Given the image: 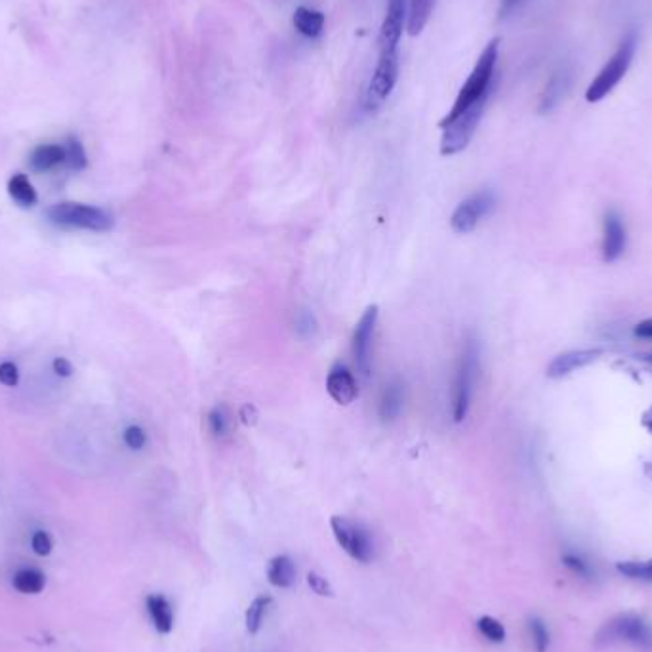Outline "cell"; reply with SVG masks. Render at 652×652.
<instances>
[{
	"mask_svg": "<svg viewBox=\"0 0 652 652\" xmlns=\"http://www.w3.org/2000/svg\"><path fill=\"white\" fill-rule=\"evenodd\" d=\"M435 6V0H408V16H406V29L408 35L416 36L428 25L431 12Z\"/></svg>",
	"mask_w": 652,
	"mask_h": 652,
	"instance_id": "20",
	"label": "cell"
},
{
	"mask_svg": "<svg viewBox=\"0 0 652 652\" xmlns=\"http://www.w3.org/2000/svg\"><path fill=\"white\" fill-rule=\"evenodd\" d=\"M207 424L210 433L217 439H224L225 435L229 433V428H232V421H229V412L225 406H214L212 411L208 412Z\"/></svg>",
	"mask_w": 652,
	"mask_h": 652,
	"instance_id": "27",
	"label": "cell"
},
{
	"mask_svg": "<svg viewBox=\"0 0 652 652\" xmlns=\"http://www.w3.org/2000/svg\"><path fill=\"white\" fill-rule=\"evenodd\" d=\"M124 443L128 444V449H132V451L144 449L145 443H147L145 431L139 426H130L124 431Z\"/></svg>",
	"mask_w": 652,
	"mask_h": 652,
	"instance_id": "32",
	"label": "cell"
},
{
	"mask_svg": "<svg viewBox=\"0 0 652 652\" xmlns=\"http://www.w3.org/2000/svg\"><path fill=\"white\" fill-rule=\"evenodd\" d=\"M54 373L61 378H69L73 374V365L69 359H66V357H58V359H54Z\"/></svg>",
	"mask_w": 652,
	"mask_h": 652,
	"instance_id": "36",
	"label": "cell"
},
{
	"mask_svg": "<svg viewBox=\"0 0 652 652\" xmlns=\"http://www.w3.org/2000/svg\"><path fill=\"white\" fill-rule=\"evenodd\" d=\"M326 389L330 393V397L334 399L338 405H343V406L351 405L357 397V393H359L353 374L342 365H336L328 373Z\"/></svg>",
	"mask_w": 652,
	"mask_h": 652,
	"instance_id": "13",
	"label": "cell"
},
{
	"mask_svg": "<svg viewBox=\"0 0 652 652\" xmlns=\"http://www.w3.org/2000/svg\"><path fill=\"white\" fill-rule=\"evenodd\" d=\"M519 4H521V0H502V3H500V18L504 20V18L514 14V12L519 8Z\"/></svg>",
	"mask_w": 652,
	"mask_h": 652,
	"instance_id": "38",
	"label": "cell"
},
{
	"mask_svg": "<svg viewBox=\"0 0 652 652\" xmlns=\"http://www.w3.org/2000/svg\"><path fill=\"white\" fill-rule=\"evenodd\" d=\"M330 529H332V534H334L336 542L340 544V547L353 561L366 565V562L374 559V538H373V534L368 532V529L361 525V522H355L348 517L334 515L330 519Z\"/></svg>",
	"mask_w": 652,
	"mask_h": 652,
	"instance_id": "7",
	"label": "cell"
},
{
	"mask_svg": "<svg viewBox=\"0 0 652 652\" xmlns=\"http://www.w3.org/2000/svg\"><path fill=\"white\" fill-rule=\"evenodd\" d=\"M240 418H242V421H245V424H247V426L254 424V421H255V408H254V406H250V405H247V406H242V411H240Z\"/></svg>",
	"mask_w": 652,
	"mask_h": 652,
	"instance_id": "39",
	"label": "cell"
},
{
	"mask_svg": "<svg viewBox=\"0 0 652 652\" xmlns=\"http://www.w3.org/2000/svg\"><path fill=\"white\" fill-rule=\"evenodd\" d=\"M562 565H565L567 569H570L572 572H577L578 577H584V578H587L592 574L590 565H587V562L578 555H570V554L562 555Z\"/></svg>",
	"mask_w": 652,
	"mask_h": 652,
	"instance_id": "33",
	"label": "cell"
},
{
	"mask_svg": "<svg viewBox=\"0 0 652 652\" xmlns=\"http://www.w3.org/2000/svg\"><path fill=\"white\" fill-rule=\"evenodd\" d=\"M46 217L54 225L71 227V229H86V232L104 233L113 227V216L98 207L81 202H58L46 210Z\"/></svg>",
	"mask_w": 652,
	"mask_h": 652,
	"instance_id": "4",
	"label": "cell"
},
{
	"mask_svg": "<svg viewBox=\"0 0 652 652\" xmlns=\"http://www.w3.org/2000/svg\"><path fill=\"white\" fill-rule=\"evenodd\" d=\"M405 405V388L399 380H391L386 388H383L381 399H380V418L383 421H391L399 418Z\"/></svg>",
	"mask_w": 652,
	"mask_h": 652,
	"instance_id": "16",
	"label": "cell"
},
{
	"mask_svg": "<svg viewBox=\"0 0 652 652\" xmlns=\"http://www.w3.org/2000/svg\"><path fill=\"white\" fill-rule=\"evenodd\" d=\"M8 195L14 199L20 207L23 208H31L36 204L38 197L36 191L33 187V184L29 182V177L25 174H14L10 177L8 182Z\"/></svg>",
	"mask_w": 652,
	"mask_h": 652,
	"instance_id": "21",
	"label": "cell"
},
{
	"mask_svg": "<svg viewBox=\"0 0 652 652\" xmlns=\"http://www.w3.org/2000/svg\"><path fill=\"white\" fill-rule=\"evenodd\" d=\"M477 373H479V345L475 340L471 338L466 342V348L462 355H460L454 381H452L451 403H452V418L456 424L464 421L469 412L473 386H475Z\"/></svg>",
	"mask_w": 652,
	"mask_h": 652,
	"instance_id": "3",
	"label": "cell"
},
{
	"mask_svg": "<svg viewBox=\"0 0 652 652\" xmlns=\"http://www.w3.org/2000/svg\"><path fill=\"white\" fill-rule=\"evenodd\" d=\"M603 353L601 350H574V351H567L557 355L555 359L549 363L546 374L547 378H565L569 374H572L574 370L584 368L590 363L597 361L599 355Z\"/></svg>",
	"mask_w": 652,
	"mask_h": 652,
	"instance_id": "12",
	"label": "cell"
},
{
	"mask_svg": "<svg viewBox=\"0 0 652 652\" xmlns=\"http://www.w3.org/2000/svg\"><path fill=\"white\" fill-rule=\"evenodd\" d=\"M617 570L632 580L652 582V559L648 561H620Z\"/></svg>",
	"mask_w": 652,
	"mask_h": 652,
	"instance_id": "25",
	"label": "cell"
},
{
	"mask_svg": "<svg viewBox=\"0 0 652 652\" xmlns=\"http://www.w3.org/2000/svg\"><path fill=\"white\" fill-rule=\"evenodd\" d=\"M46 577L38 569H21L14 577V587L20 593L36 595L44 590Z\"/></svg>",
	"mask_w": 652,
	"mask_h": 652,
	"instance_id": "23",
	"label": "cell"
},
{
	"mask_svg": "<svg viewBox=\"0 0 652 652\" xmlns=\"http://www.w3.org/2000/svg\"><path fill=\"white\" fill-rule=\"evenodd\" d=\"M145 607L147 615L153 622V628L162 635L170 633L174 628V609L170 605V601L161 593H151L145 599Z\"/></svg>",
	"mask_w": 652,
	"mask_h": 652,
	"instance_id": "15",
	"label": "cell"
},
{
	"mask_svg": "<svg viewBox=\"0 0 652 652\" xmlns=\"http://www.w3.org/2000/svg\"><path fill=\"white\" fill-rule=\"evenodd\" d=\"M567 86H569V75H567V71L561 69V71L554 73V76H552V79H549V82L546 86V90L542 94L540 111L542 113L552 111L559 104L561 98L565 96Z\"/></svg>",
	"mask_w": 652,
	"mask_h": 652,
	"instance_id": "22",
	"label": "cell"
},
{
	"mask_svg": "<svg viewBox=\"0 0 652 652\" xmlns=\"http://www.w3.org/2000/svg\"><path fill=\"white\" fill-rule=\"evenodd\" d=\"M399 79V50H378V63L368 84L366 106L378 107L386 101Z\"/></svg>",
	"mask_w": 652,
	"mask_h": 652,
	"instance_id": "8",
	"label": "cell"
},
{
	"mask_svg": "<svg viewBox=\"0 0 652 652\" xmlns=\"http://www.w3.org/2000/svg\"><path fill=\"white\" fill-rule=\"evenodd\" d=\"M625 250V227L622 217L617 212H609L605 216L603 227V260L617 262Z\"/></svg>",
	"mask_w": 652,
	"mask_h": 652,
	"instance_id": "14",
	"label": "cell"
},
{
	"mask_svg": "<svg viewBox=\"0 0 652 652\" xmlns=\"http://www.w3.org/2000/svg\"><path fill=\"white\" fill-rule=\"evenodd\" d=\"M595 643L599 647L628 643L643 650H652V628L641 617L620 615L603 624V628L595 635Z\"/></svg>",
	"mask_w": 652,
	"mask_h": 652,
	"instance_id": "5",
	"label": "cell"
},
{
	"mask_svg": "<svg viewBox=\"0 0 652 652\" xmlns=\"http://www.w3.org/2000/svg\"><path fill=\"white\" fill-rule=\"evenodd\" d=\"M31 547H33V552H35L36 555H41V557L50 555V554H52V547H54L52 536H50V534H48V532H44V530L35 532V534H33V538H31Z\"/></svg>",
	"mask_w": 652,
	"mask_h": 652,
	"instance_id": "30",
	"label": "cell"
},
{
	"mask_svg": "<svg viewBox=\"0 0 652 652\" xmlns=\"http://www.w3.org/2000/svg\"><path fill=\"white\" fill-rule=\"evenodd\" d=\"M33 170L36 172H46L52 170L56 166L66 162V147L58 145V144H46V145H38L29 159Z\"/></svg>",
	"mask_w": 652,
	"mask_h": 652,
	"instance_id": "18",
	"label": "cell"
},
{
	"mask_svg": "<svg viewBox=\"0 0 652 652\" xmlns=\"http://www.w3.org/2000/svg\"><path fill=\"white\" fill-rule=\"evenodd\" d=\"M18 381H20V370L14 363L4 361L0 365V383H3V386L16 388Z\"/></svg>",
	"mask_w": 652,
	"mask_h": 652,
	"instance_id": "34",
	"label": "cell"
},
{
	"mask_svg": "<svg viewBox=\"0 0 652 652\" xmlns=\"http://www.w3.org/2000/svg\"><path fill=\"white\" fill-rule=\"evenodd\" d=\"M292 21H294V27L298 29V33H302L308 38H317L325 29V14L313 8H305V6L296 8Z\"/></svg>",
	"mask_w": 652,
	"mask_h": 652,
	"instance_id": "19",
	"label": "cell"
},
{
	"mask_svg": "<svg viewBox=\"0 0 652 652\" xmlns=\"http://www.w3.org/2000/svg\"><path fill=\"white\" fill-rule=\"evenodd\" d=\"M641 357H643V359H645V361L652 363V353H648V355H641Z\"/></svg>",
	"mask_w": 652,
	"mask_h": 652,
	"instance_id": "40",
	"label": "cell"
},
{
	"mask_svg": "<svg viewBox=\"0 0 652 652\" xmlns=\"http://www.w3.org/2000/svg\"><path fill=\"white\" fill-rule=\"evenodd\" d=\"M408 16V0H389L388 14L383 18L378 50H399V43L403 36V29Z\"/></svg>",
	"mask_w": 652,
	"mask_h": 652,
	"instance_id": "11",
	"label": "cell"
},
{
	"mask_svg": "<svg viewBox=\"0 0 652 652\" xmlns=\"http://www.w3.org/2000/svg\"><path fill=\"white\" fill-rule=\"evenodd\" d=\"M270 607H271V597L270 595H260V597H255L252 601L250 607L247 609V617H245L247 632L250 635H255L260 632L263 618L267 615V610H270Z\"/></svg>",
	"mask_w": 652,
	"mask_h": 652,
	"instance_id": "24",
	"label": "cell"
},
{
	"mask_svg": "<svg viewBox=\"0 0 652 652\" xmlns=\"http://www.w3.org/2000/svg\"><path fill=\"white\" fill-rule=\"evenodd\" d=\"M635 336L637 338H645V340H652V318H647V321L639 323L635 326Z\"/></svg>",
	"mask_w": 652,
	"mask_h": 652,
	"instance_id": "37",
	"label": "cell"
},
{
	"mask_svg": "<svg viewBox=\"0 0 652 652\" xmlns=\"http://www.w3.org/2000/svg\"><path fill=\"white\" fill-rule=\"evenodd\" d=\"M477 628L484 639H489L491 643H504L506 630L502 622H498L492 617H481L477 620Z\"/></svg>",
	"mask_w": 652,
	"mask_h": 652,
	"instance_id": "28",
	"label": "cell"
},
{
	"mask_svg": "<svg viewBox=\"0 0 652 652\" xmlns=\"http://www.w3.org/2000/svg\"><path fill=\"white\" fill-rule=\"evenodd\" d=\"M529 630L532 635V643L538 652H546L547 645H549V633L547 628L544 625V622L540 618H530L529 620Z\"/></svg>",
	"mask_w": 652,
	"mask_h": 652,
	"instance_id": "29",
	"label": "cell"
},
{
	"mask_svg": "<svg viewBox=\"0 0 652 652\" xmlns=\"http://www.w3.org/2000/svg\"><path fill=\"white\" fill-rule=\"evenodd\" d=\"M498 50H500V38H492V41L484 46L481 52L475 67L469 73L467 81L464 86L460 88L456 96L454 106L451 111L444 114V119L439 124L449 122L456 119L458 114H462L471 106H475L481 99H489L494 88V73H496V61H498Z\"/></svg>",
	"mask_w": 652,
	"mask_h": 652,
	"instance_id": "1",
	"label": "cell"
},
{
	"mask_svg": "<svg viewBox=\"0 0 652 652\" xmlns=\"http://www.w3.org/2000/svg\"><path fill=\"white\" fill-rule=\"evenodd\" d=\"M308 585L311 587L313 593L321 595V597H332V595H334V592H332L330 582L325 577H321V574H318V572H315V570H311L308 574Z\"/></svg>",
	"mask_w": 652,
	"mask_h": 652,
	"instance_id": "31",
	"label": "cell"
},
{
	"mask_svg": "<svg viewBox=\"0 0 652 652\" xmlns=\"http://www.w3.org/2000/svg\"><path fill=\"white\" fill-rule=\"evenodd\" d=\"M66 164L69 166L71 170H84L88 166V157H86V151H84V145L79 142L76 137H67L66 142Z\"/></svg>",
	"mask_w": 652,
	"mask_h": 652,
	"instance_id": "26",
	"label": "cell"
},
{
	"mask_svg": "<svg viewBox=\"0 0 652 652\" xmlns=\"http://www.w3.org/2000/svg\"><path fill=\"white\" fill-rule=\"evenodd\" d=\"M267 580L279 590H288L296 582V565L288 555H277L267 565Z\"/></svg>",
	"mask_w": 652,
	"mask_h": 652,
	"instance_id": "17",
	"label": "cell"
},
{
	"mask_svg": "<svg viewBox=\"0 0 652 652\" xmlns=\"http://www.w3.org/2000/svg\"><path fill=\"white\" fill-rule=\"evenodd\" d=\"M637 52V36L633 33L625 35L622 38V43L618 44L617 52L610 56V59L605 63L603 69L599 71V75L592 81V84L587 86L585 90V101L590 104H597L603 98H607L615 88L620 84V81L628 73L632 61L635 58Z\"/></svg>",
	"mask_w": 652,
	"mask_h": 652,
	"instance_id": "2",
	"label": "cell"
},
{
	"mask_svg": "<svg viewBox=\"0 0 652 652\" xmlns=\"http://www.w3.org/2000/svg\"><path fill=\"white\" fill-rule=\"evenodd\" d=\"M376 323H378V305H370L359 318V323H357L353 332L355 365L365 378L370 376V365H373V357H370V353H373V338Z\"/></svg>",
	"mask_w": 652,
	"mask_h": 652,
	"instance_id": "10",
	"label": "cell"
},
{
	"mask_svg": "<svg viewBox=\"0 0 652 652\" xmlns=\"http://www.w3.org/2000/svg\"><path fill=\"white\" fill-rule=\"evenodd\" d=\"M296 330H298L300 336H311L313 334V332L317 330V321H315V317H313L311 311H308V310L300 311V315L296 318Z\"/></svg>",
	"mask_w": 652,
	"mask_h": 652,
	"instance_id": "35",
	"label": "cell"
},
{
	"mask_svg": "<svg viewBox=\"0 0 652 652\" xmlns=\"http://www.w3.org/2000/svg\"><path fill=\"white\" fill-rule=\"evenodd\" d=\"M494 195L491 191H479V193L471 195L469 199L458 204L451 217V225L456 233H471L473 229L479 225L484 216H489L494 208Z\"/></svg>",
	"mask_w": 652,
	"mask_h": 652,
	"instance_id": "9",
	"label": "cell"
},
{
	"mask_svg": "<svg viewBox=\"0 0 652 652\" xmlns=\"http://www.w3.org/2000/svg\"><path fill=\"white\" fill-rule=\"evenodd\" d=\"M489 99H481L477 101L475 106H471L469 109H466L462 114H458L456 119L439 124L443 136H441V155L444 157H452L456 153L464 151L471 137L475 136L477 126L483 119V113L487 109Z\"/></svg>",
	"mask_w": 652,
	"mask_h": 652,
	"instance_id": "6",
	"label": "cell"
}]
</instances>
